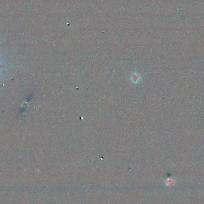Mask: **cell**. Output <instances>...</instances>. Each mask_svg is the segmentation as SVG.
I'll list each match as a JSON object with an SVG mask.
<instances>
[{
  "mask_svg": "<svg viewBox=\"0 0 204 204\" xmlns=\"http://www.w3.org/2000/svg\"><path fill=\"white\" fill-rule=\"evenodd\" d=\"M166 186L167 187H172L176 183V180L174 178H173L172 177H169L165 180V181L164 182Z\"/></svg>",
  "mask_w": 204,
  "mask_h": 204,
  "instance_id": "obj_1",
  "label": "cell"
},
{
  "mask_svg": "<svg viewBox=\"0 0 204 204\" xmlns=\"http://www.w3.org/2000/svg\"><path fill=\"white\" fill-rule=\"evenodd\" d=\"M4 66L3 64L0 63V69H2V68H4Z\"/></svg>",
  "mask_w": 204,
  "mask_h": 204,
  "instance_id": "obj_2",
  "label": "cell"
}]
</instances>
